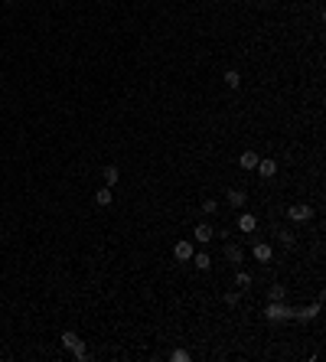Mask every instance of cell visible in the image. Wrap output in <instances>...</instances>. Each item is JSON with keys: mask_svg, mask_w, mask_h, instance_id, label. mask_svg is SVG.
Segmentation results:
<instances>
[{"mask_svg": "<svg viewBox=\"0 0 326 362\" xmlns=\"http://www.w3.org/2000/svg\"><path fill=\"white\" fill-rule=\"evenodd\" d=\"M264 320H271V323H284V320H290V307L284 304V300H271V304L264 307Z\"/></svg>", "mask_w": 326, "mask_h": 362, "instance_id": "obj_1", "label": "cell"}, {"mask_svg": "<svg viewBox=\"0 0 326 362\" xmlns=\"http://www.w3.org/2000/svg\"><path fill=\"white\" fill-rule=\"evenodd\" d=\"M192 254H196V248H192L190 242H176L173 245V258H176V261H192Z\"/></svg>", "mask_w": 326, "mask_h": 362, "instance_id": "obj_2", "label": "cell"}, {"mask_svg": "<svg viewBox=\"0 0 326 362\" xmlns=\"http://www.w3.org/2000/svg\"><path fill=\"white\" fill-rule=\"evenodd\" d=\"M251 254H254V261L268 264V261H271V258H274V248H271V245H268V242H258V245H254V248H251Z\"/></svg>", "mask_w": 326, "mask_h": 362, "instance_id": "obj_3", "label": "cell"}, {"mask_svg": "<svg viewBox=\"0 0 326 362\" xmlns=\"http://www.w3.org/2000/svg\"><path fill=\"white\" fill-rule=\"evenodd\" d=\"M101 180H105V186H111V190H114V186L121 183V170L114 167V163H108V167L101 170Z\"/></svg>", "mask_w": 326, "mask_h": 362, "instance_id": "obj_4", "label": "cell"}, {"mask_svg": "<svg viewBox=\"0 0 326 362\" xmlns=\"http://www.w3.org/2000/svg\"><path fill=\"white\" fill-rule=\"evenodd\" d=\"M287 219H294V222H307V219H313V209H310V206H290Z\"/></svg>", "mask_w": 326, "mask_h": 362, "instance_id": "obj_5", "label": "cell"}, {"mask_svg": "<svg viewBox=\"0 0 326 362\" xmlns=\"http://www.w3.org/2000/svg\"><path fill=\"white\" fill-rule=\"evenodd\" d=\"M254 228H258V216H251V212H242V216H238V232H244V235H248V232H254Z\"/></svg>", "mask_w": 326, "mask_h": 362, "instance_id": "obj_6", "label": "cell"}, {"mask_svg": "<svg viewBox=\"0 0 326 362\" xmlns=\"http://www.w3.org/2000/svg\"><path fill=\"white\" fill-rule=\"evenodd\" d=\"M192 235H196V242H199V245H209V242H212V238H216V232H212V225H206V222H199Z\"/></svg>", "mask_w": 326, "mask_h": 362, "instance_id": "obj_7", "label": "cell"}, {"mask_svg": "<svg viewBox=\"0 0 326 362\" xmlns=\"http://www.w3.org/2000/svg\"><path fill=\"white\" fill-rule=\"evenodd\" d=\"M225 199H228V206H232V209H242L244 202H248V193H244V190H228Z\"/></svg>", "mask_w": 326, "mask_h": 362, "instance_id": "obj_8", "label": "cell"}, {"mask_svg": "<svg viewBox=\"0 0 326 362\" xmlns=\"http://www.w3.org/2000/svg\"><path fill=\"white\" fill-rule=\"evenodd\" d=\"M258 160H261V157L254 154V150H244V154L238 157V167H242V170H254V167H258Z\"/></svg>", "mask_w": 326, "mask_h": 362, "instance_id": "obj_9", "label": "cell"}, {"mask_svg": "<svg viewBox=\"0 0 326 362\" xmlns=\"http://www.w3.org/2000/svg\"><path fill=\"white\" fill-rule=\"evenodd\" d=\"M254 170L261 173L264 180H271L274 173H277V160H258V167H254Z\"/></svg>", "mask_w": 326, "mask_h": 362, "instance_id": "obj_10", "label": "cell"}, {"mask_svg": "<svg viewBox=\"0 0 326 362\" xmlns=\"http://www.w3.org/2000/svg\"><path fill=\"white\" fill-rule=\"evenodd\" d=\"M225 258H228V261H232V264H242L244 251H242V248H238L235 242H225Z\"/></svg>", "mask_w": 326, "mask_h": 362, "instance_id": "obj_11", "label": "cell"}, {"mask_svg": "<svg viewBox=\"0 0 326 362\" xmlns=\"http://www.w3.org/2000/svg\"><path fill=\"white\" fill-rule=\"evenodd\" d=\"M111 186H101V190H95V206H111Z\"/></svg>", "mask_w": 326, "mask_h": 362, "instance_id": "obj_12", "label": "cell"}, {"mask_svg": "<svg viewBox=\"0 0 326 362\" xmlns=\"http://www.w3.org/2000/svg\"><path fill=\"white\" fill-rule=\"evenodd\" d=\"M251 284H254V278H251L248 271H238V274H235V287H238V290H248Z\"/></svg>", "mask_w": 326, "mask_h": 362, "instance_id": "obj_13", "label": "cell"}, {"mask_svg": "<svg viewBox=\"0 0 326 362\" xmlns=\"http://www.w3.org/2000/svg\"><path fill=\"white\" fill-rule=\"evenodd\" d=\"M192 264H196L199 271H209V268H212V258H209L206 251H199V254H192Z\"/></svg>", "mask_w": 326, "mask_h": 362, "instance_id": "obj_14", "label": "cell"}, {"mask_svg": "<svg viewBox=\"0 0 326 362\" xmlns=\"http://www.w3.org/2000/svg\"><path fill=\"white\" fill-rule=\"evenodd\" d=\"M79 343H82V339L72 333V330H65V333H62V346H65V349H75Z\"/></svg>", "mask_w": 326, "mask_h": 362, "instance_id": "obj_15", "label": "cell"}, {"mask_svg": "<svg viewBox=\"0 0 326 362\" xmlns=\"http://www.w3.org/2000/svg\"><path fill=\"white\" fill-rule=\"evenodd\" d=\"M225 85H228V88H238V85H242V75H238L235 69H228V72H225Z\"/></svg>", "mask_w": 326, "mask_h": 362, "instance_id": "obj_16", "label": "cell"}, {"mask_svg": "<svg viewBox=\"0 0 326 362\" xmlns=\"http://www.w3.org/2000/svg\"><path fill=\"white\" fill-rule=\"evenodd\" d=\"M277 235H281L284 248H294V242H297V238H294V232H290V228H281V232H277Z\"/></svg>", "mask_w": 326, "mask_h": 362, "instance_id": "obj_17", "label": "cell"}, {"mask_svg": "<svg viewBox=\"0 0 326 362\" xmlns=\"http://www.w3.org/2000/svg\"><path fill=\"white\" fill-rule=\"evenodd\" d=\"M202 212H206V216H216V212H218V202L216 199H206V202H202Z\"/></svg>", "mask_w": 326, "mask_h": 362, "instance_id": "obj_18", "label": "cell"}, {"mask_svg": "<svg viewBox=\"0 0 326 362\" xmlns=\"http://www.w3.org/2000/svg\"><path fill=\"white\" fill-rule=\"evenodd\" d=\"M268 300H284V287H281V284H274V287L268 290Z\"/></svg>", "mask_w": 326, "mask_h": 362, "instance_id": "obj_19", "label": "cell"}, {"mask_svg": "<svg viewBox=\"0 0 326 362\" xmlns=\"http://www.w3.org/2000/svg\"><path fill=\"white\" fill-rule=\"evenodd\" d=\"M170 359H173V362H190V353H186V349H173Z\"/></svg>", "mask_w": 326, "mask_h": 362, "instance_id": "obj_20", "label": "cell"}, {"mask_svg": "<svg viewBox=\"0 0 326 362\" xmlns=\"http://www.w3.org/2000/svg\"><path fill=\"white\" fill-rule=\"evenodd\" d=\"M225 304L228 307H238V294H225Z\"/></svg>", "mask_w": 326, "mask_h": 362, "instance_id": "obj_21", "label": "cell"}, {"mask_svg": "<svg viewBox=\"0 0 326 362\" xmlns=\"http://www.w3.org/2000/svg\"><path fill=\"white\" fill-rule=\"evenodd\" d=\"M3 3H17V0H3Z\"/></svg>", "mask_w": 326, "mask_h": 362, "instance_id": "obj_22", "label": "cell"}]
</instances>
